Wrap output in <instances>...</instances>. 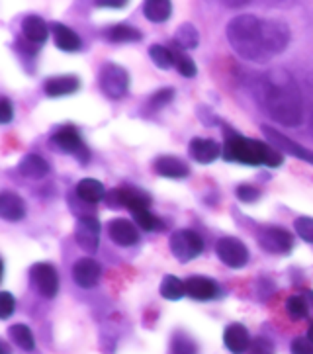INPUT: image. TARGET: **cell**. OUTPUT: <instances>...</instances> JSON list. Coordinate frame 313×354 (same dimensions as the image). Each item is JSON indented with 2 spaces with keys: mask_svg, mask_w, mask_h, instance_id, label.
<instances>
[{
  "mask_svg": "<svg viewBox=\"0 0 313 354\" xmlns=\"http://www.w3.org/2000/svg\"><path fill=\"white\" fill-rule=\"evenodd\" d=\"M186 294V284L180 280V278H176V276L169 274L162 278V284H161V296L164 299H171V301H178L180 297Z\"/></svg>",
  "mask_w": 313,
  "mask_h": 354,
  "instance_id": "28",
  "label": "cell"
},
{
  "mask_svg": "<svg viewBox=\"0 0 313 354\" xmlns=\"http://www.w3.org/2000/svg\"><path fill=\"white\" fill-rule=\"evenodd\" d=\"M153 169L157 174L167 178H186L190 174V167L176 157H159L153 162Z\"/></svg>",
  "mask_w": 313,
  "mask_h": 354,
  "instance_id": "20",
  "label": "cell"
},
{
  "mask_svg": "<svg viewBox=\"0 0 313 354\" xmlns=\"http://www.w3.org/2000/svg\"><path fill=\"white\" fill-rule=\"evenodd\" d=\"M174 44L180 49H196L198 44H200V34L192 24H182L176 32Z\"/></svg>",
  "mask_w": 313,
  "mask_h": 354,
  "instance_id": "29",
  "label": "cell"
},
{
  "mask_svg": "<svg viewBox=\"0 0 313 354\" xmlns=\"http://www.w3.org/2000/svg\"><path fill=\"white\" fill-rule=\"evenodd\" d=\"M223 157L227 160L243 162V165H267V167H280L284 160L282 153L276 151L270 143L247 139L229 129L225 131Z\"/></svg>",
  "mask_w": 313,
  "mask_h": 354,
  "instance_id": "3",
  "label": "cell"
},
{
  "mask_svg": "<svg viewBox=\"0 0 313 354\" xmlns=\"http://www.w3.org/2000/svg\"><path fill=\"white\" fill-rule=\"evenodd\" d=\"M53 37H55V46L61 51L73 53V51H79L82 47L81 37L63 24H53Z\"/></svg>",
  "mask_w": 313,
  "mask_h": 354,
  "instance_id": "22",
  "label": "cell"
},
{
  "mask_svg": "<svg viewBox=\"0 0 313 354\" xmlns=\"http://www.w3.org/2000/svg\"><path fill=\"white\" fill-rule=\"evenodd\" d=\"M77 196L86 204H98L106 198L104 184L94 178H82L81 183L77 184Z\"/></svg>",
  "mask_w": 313,
  "mask_h": 354,
  "instance_id": "23",
  "label": "cell"
},
{
  "mask_svg": "<svg viewBox=\"0 0 313 354\" xmlns=\"http://www.w3.org/2000/svg\"><path fill=\"white\" fill-rule=\"evenodd\" d=\"M256 96L276 124L286 127H298L303 120L302 92L298 82L288 71H267L256 84Z\"/></svg>",
  "mask_w": 313,
  "mask_h": 354,
  "instance_id": "1",
  "label": "cell"
},
{
  "mask_svg": "<svg viewBox=\"0 0 313 354\" xmlns=\"http://www.w3.org/2000/svg\"><path fill=\"white\" fill-rule=\"evenodd\" d=\"M184 284L186 294L192 299H198V301H208V299H214L218 296V286L206 276H190Z\"/></svg>",
  "mask_w": 313,
  "mask_h": 354,
  "instance_id": "16",
  "label": "cell"
},
{
  "mask_svg": "<svg viewBox=\"0 0 313 354\" xmlns=\"http://www.w3.org/2000/svg\"><path fill=\"white\" fill-rule=\"evenodd\" d=\"M0 354H10V348L6 343H0Z\"/></svg>",
  "mask_w": 313,
  "mask_h": 354,
  "instance_id": "42",
  "label": "cell"
},
{
  "mask_svg": "<svg viewBox=\"0 0 313 354\" xmlns=\"http://www.w3.org/2000/svg\"><path fill=\"white\" fill-rule=\"evenodd\" d=\"M307 339L313 343V321L310 323V327H307Z\"/></svg>",
  "mask_w": 313,
  "mask_h": 354,
  "instance_id": "43",
  "label": "cell"
},
{
  "mask_svg": "<svg viewBox=\"0 0 313 354\" xmlns=\"http://www.w3.org/2000/svg\"><path fill=\"white\" fill-rule=\"evenodd\" d=\"M53 145L59 149V151H65V153H73V155H88V151L84 147V141L77 133V129L73 127H63L59 129L57 133L51 138Z\"/></svg>",
  "mask_w": 313,
  "mask_h": 354,
  "instance_id": "14",
  "label": "cell"
},
{
  "mask_svg": "<svg viewBox=\"0 0 313 354\" xmlns=\"http://www.w3.org/2000/svg\"><path fill=\"white\" fill-rule=\"evenodd\" d=\"M173 57H174V67L178 69V73L182 75V77H194L198 71H196V65H194V61L188 57V55H184V49H180V47L176 46V44H173Z\"/></svg>",
  "mask_w": 313,
  "mask_h": 354,
  "instance_id": "30",
  "label": "cell"
},
{
  "mask_svg": "<svg viewBox=\"0 0 313 354\" xmlns=\"http://www.w3.org/2000/svg\"><path fill=\"white\" fill-rule=\"evenodd\" d=\"M16 308V301L10 292H0V319H8Z\"/></svg>",
  "mask_w": 313,
  "mask_h": 354,
  "instance_id": "36",
  "label": "cell"
},
{
  "mask_svg": "<svg viewBox=\"0 0 313 354\" xmlns=\"http://www.w3.org/2000/svg\"><path fill=\"white\" fill-rule=\"evenodd\" d=\"M100 88L108 98H124L129 91V73L116 63H108L100 71Z\"/></svg>",
  "mask_w": 313,
  "mask_h": 354,
  "instance_id": "5",
  "label": "cell"
},
{
  "mask_svg": "<svg viewBox=\"0 0 313 354\" xmlns=\"http://www.w3.org/2000/svg\"><path fill=\"white\" fill-rule=\"evenodd\" d=\"M133 219H135V223H137L141 229H145V231H157V229L164 227L161 219L157 216H153L149 209H143V212L133 214Z\"/></svg>",
  "mask_w": 313,
  "mask_h": 354,
  "instance_id": "34",
  "label": "cell"
},
{
  "mask_svg": "<svg viewBox=\"0 0 313 354\" xmlns=\"http://www.w3.org/2000/svg\"><path fill=\"white\" fill-rule=\"evenodd\" d=\"M30 276H32V282H34L35 288H37V292H39L41 296L47 297V299H53V297L57 296L59 276L51 264H34L32 270H30Z\"/></svg>",
  "mask_w": 313,
  "mask_h": 354,
  "instance_id": "9",
  "label": "cell"
},
{
  "mask_svg": "<svg viewBox=\"0 0 313 354\" xmlns=\"http://www.w3.org/2000/svg\"><path fill=\"white\" fill-rule=\"evenodd\" d=\"M227 39L235 53L245 61L267 63L270 61L265 37V20L255 14H239L227 24Z\"/></svg>",
  "mask_w": 313,
  "mask_h": 354,
  "instance_id": "2",
  "label": "cell"
},
{
  "mask_svg": "<svg viewBox=\"0 0 313 354\" xmlns=\"http://www.w3.org/2000/svg\"><path fill=\"white\" fill-rule=\"evenodd\" d=\"M108 233H110V239L114 241L120 247H131V245H137L140 243V231L137 227L128 221V219H112L110 225H108Z\"/></svg>",
  "mask_w": 313,
  "mask_h": 354,
  "instance_id": "13",
  "label": "cell"
},
{
  "mask_svg": "<svg viewBox=\"0 0 313 354\" xmlns=\"http://www.w3.org/2000/svg\"><path fill=\"white\" fill-rule=\"evenodd\" d=\"M81 88V80L75 75H65V77H53L46 80L44 91L49 98H59V96H69Z\"/></svg>",
  "mask_w": 313,
  "mask_h": 354,
  "instance_id": "18",
  "label": "cell"
},
{
  "mask_svg": "<svg viewBox=\"0 0 313 354\" xmlns=\"http://www.w3.org/2000/svg\"><path fill=\"white\" fill-rule=\"evenodd\" d=\"M263 133L267 136V141L270 143V145H274V147L282 149L284 153L294 155V157H298V159H302V160H305V162L313 165V151L302 147V145H298L296 141H292L290 138L282 136V133H280V131H276L274 127L263 126Z\"/></svg>",
  "mask_w": 313,
  "mask_h": 354,
  "instance_id": "11",
  "label": "cell"
},
{
  "mask_svg": "<svg viewBox=\"0 0 313 354\" xmlns=\"http://www.w3.org/2000/svg\"><path fill=\"white\" fill-rule=\"evenodd\" d=\"M286 311L290 315L292 319L302 321L307 317V311H310V306L305 301V297L302 296H290L288 301H286Z\"/></svg>",
  "mask_w": 313,
  "mask_h": 354,
  "instance_id": "32",
  "label": "cell"
},
{
  "mask_svg": "<svg viewBox=\"0 0 313 354\" xmlns=\"http://www.w3.org/2000/svg\"><path fill=\"white\" fill-rule=\"evenodd\" d=\"M100 274H102L100 264L96 263L94 259H88V257L79 259L73 266V280H75V284L81 286L84 290H91V288L98 284Z\"/></svg>",
  "mask_w": 313,
  "mask_h": 354,
  "instance_id": "12",
  "label": "cell"
},
{
  "mask_svg": "<svg viewBox=\"0 0 313 354\" xmlns=\"http://www.w3.org/2000/svg\"><path fill=\"white\" fill-rule=\"evenodd\" d=\"M8 335H10L12 341L18 344L22 351H26V353H32V351H35L34 333H32V329H30L28 325H23V323H16V325H12L10 329H8Z\"/></svg>",
  "mask_w": 313,
  "mask_h": 354,
  "instance_id": "26",
  "label": "cell"
},
{
  "mask_svg": "<svg viewBox=\"0 0 313 354\" xmlns=\"http://www.w3.org/2000/svg\"><path fill=\"white\" fill-rule=\"evenodd\" d=\"M0 216L6 221H20L26 216V204L18 194L14 192H2L0 194Z\"/></svg>",
  "mask_w": 313,
  "mask_h": 354,
  "instance_id": "19",
  "label": "cell"
},
{
  "mask_svg": "<svg viewBox=\"0 0 313 354\" xmlns=\"http://www.w3.org/2000/svg\"><path fill=\"white\" fill-rule=\"evenodd\" d=\"M223 344L233 354H245L251 346V337L241 323H231L223 333Z\"/></svg>",
  "mask_w": 313,
  "mask_h": 354,
  "instance_id": "15",
  "label": "cell"
},
{
  "mask_svg": "<svg viewBox=\"0 0 313 354\" xmlns=\"http://www.w3.org/2000/svg\"><path fill=\"white\" fill-rule=\"evenodd\" d=\"M23 37L32 44H44L49 35V28L47 24L39 18V16H28L22 22Z\"/></svg>",
  "mask_w": 313,
  "mask_h": 354,
  "instance_id": "24",
  "label": "cell"
},
{
  "mask_svg": "<svg viewBox=\"0 0 313 354\" xmlns=\"http://www.w3.org/2000/svg\"><path fill=\"white\" fill-rule=\"evenodd\" d=\"M143 14L149 22H167L173 14V4L169 0H147L143 4Z\"/></svg>",
  "mask_w": 313,
  "mask_h": 354,
  "instance_id": "25",
  "label": "cell"
},
{
  "mask_svg": "<svg viewBox=\"0 0 313 354\" xmlns=\"http://www.w3.org/2000/svg\"><path fill=\"white\" fill-rule=\"evenodd\" d=\"M237 198L241 202H255V200L260 198V192H258V188L251 186V184H243V186L237 188Z\"/></svg>",
  "mask_w": 313,
  "mask_h": 354,
  "instance_id": "38",
  "label": "cell"
},
{
  "mask_svg": "<svg viewBox=\"0 0 313 354\" xmlns=\"http://www.w3.org/2000/svg\"><path fill=\"white\" fill-rule=\"evenodd\" d=\"M106 37L110 41H116V44H131V41H140L143 35L137 28H131L128 24H117V26L108 30Z\"/></svg>",
  "mask_w": 313,
  "mask_h": 354,
  "instance_id": "27",
  "label": "cell"
},
{
  "mask_svg": "<svg viewBox=\"0 0 313 354\" xmlns=\"http://www.w3.org/2000/svg\"><path fill=\"white\" fill-rule=\"evenodd\" d=\"M169 247L171 252L176 261L180 263H188V261H194L196 257L202 254L204 251V241L198 235L196 231L192 229H180L171 235L169 239Z\"/></svg>",
  "mask_w": 313,
  "mask_h": 354,
  "instance_id": "4",
  "label": "cell"
},
{
  "mask_svg": "<svg viewBox=\"0 0 313 354\" xmlns=\"http://www.w3.org/2000/svg\"><path fill=\"white\" fill-rule=\"evenodd\" d=\"M12 115H14V108L8 98H2L0 102V124H10Z\"/></svg>",
  "mask_w": 313,
  "mask_h": 354,
  "instance_id": "40",
  "label": "cell"
},
{
  "mask_svg": "<svg viewBox=\"0 0 313 354\" xmlns=\"http://www.w3.org/2000/svg\"><path fill=\"white\" fill-rule=\"evenodd\" d=\"M292 354H313V343L310 339L298 337L292 341Z\"/></svg>",
  "mask_w": 313,
  "mask_h": 354,
  "instance_id": "39",
  "label": "cell"
},
{
  "mask_svg": "<svg viewBox=\"0 0 313 354\" xmlns=\"http://www.w3.org/2000/svg\"><path fill=\"white\" fill-rule=\"evenodd\" d=\"M258 243L263 249L276 254H288L294 249V235L284 227H265L258 235Z\"/></svg>",
  "mask_w": 313,
  "mask_h": 354,
  "instance_id": "8",
  "label": "cell"
},
{
  "mask_svg": "<svg viewBox=\"0 0 313 354\" xmlns=\"http://www.w3.org/2000/svg\"><path fill=\"white\" fill-rule=\"evenodd\" d=\"M216 254L229 268H243L249 263V249L235 237H223L216 243Z\"/></svg>",
  "mask_w": 313,
  "mask_h": 354,
  "instance_id": "7",
  "label": "cell"
},
{
  "mask_svg": "<svg viewBox=\"0 0 313 354\" xmlns=\"http://www.w3.org/2000/svg\"><path fill=\"white\" fill-rule=\"evenodd\" d=\"M173 98H174L173 88H161V91H157L155 94H153L149 104H151L153 108H161V106H164V104L171 102Z\"/></svg>",
  "mask_w": 313,
  "mask_h": 354,
  "instance_id": "37",
  "label": "cell"
},
{
  "mask_svg": "<svg viewBox=\"0 0 313 354\" xmlns=\"http://www.w3.org/2000/svg\"><path fill=\"white\" fill-rule=\"evenodd\" d=\"M294 227H296V233L305 243H312L313 245V217H298L294 221Z\"/></svg>",
  "mask_w": 313,
  "mask_h": 354,
  "instance_id": "35",
  "label": "cell"
},
{
  "mask_svg": "<svg viewBox=\"0 0 313 354\" xmlns=\"http://www.w3.org/2000/svg\"><path fill=\"white\" fill-rule=\"evenodd\" d=\"M149 57L153 59V63L159 67V69H171L174 65L173 51L164 46H151L149 47Z\"/></svg>",
  "mask_w": 313,
  "mask_h": 354,
  "instance_id": "31",
  "label": "cell"
},
{
  "mask_svg": "<svg viewBox=\"0 0 313 354\" xmlns=\"http://www.w3.org/2000/svg\"><path fill=\"white\" fill-rule=\"evenodd\" d=\"M18 172L26 176V178H32V180H39L44 178L47 172H49V165L44 157L39 155H26L20 165H18Z\"/></svg>",
  "mask_w": 313,
  "mask_h": 354,
  "instance_id": "21",
  "label": "cell"
},
{
  "mask_svg": "<svg viewBox=\"0 0 313 354\" xmlns=\"http://www.w3.org/2000/svg\"><path fill=\"white\" fill-rule=\"evenodd\" d=\"M190 153H192V157L198 162L209 165V162H214L216 159H220V155L223 153V147H221L218 141H214V139L196 138L192 139V143H190Z\"/></svg>",
  "mask_w": 313,
  "mask_h": 354,
  "instance_id": "17",
  "label": "cell"
},
{
  "mask_svg": "<svg viewBox=\"0 0 313 354\" xmlns=\"http://www.w3.org/2000/svg\"><path fill=\"white\" fill-rule=\"evenodd\" d=\"M77 243L81 245L84 251L93 252L98 249V239H100V221L93 214L79 217L77 225Z\"/></svg>",
  "mask_w": 313,
  "mask_h": 354,
  "instance_id": "10",
  "label": "cell"
},
{
  "mask_svg": "<svg viewBox=\"0 0 313 354\" xmlns=\"http://www.w3.org/2000/svg\"><path fill=\"white\" fill-rule=\"evenodd\" d=\"M106 202H108V206H126L131 214H137V212H143V209H149L151 196L145 194L143 190L133 188V186H122L110 196H106Z\"/></svg>",
  "mask_w": 313,
  "mask_h": 354,
  "instance_id": "6",
  "label": "cell"
},
{
  "mask_svg": "<svg viewBox=\"0 0 313 354\" xmlns=\"http://www.w3.org/2000/svg\"><path fill=\"white\" fill-rule=\"evenodd\" d=\"M305 296L310 297V304L313 306V292H312V290H310V292H305Z\"/></svg>",
  "mask_w": 313,
  "mask_h": 354,
  "instance_id": "44",
  "label": "cell"
},
{
  "mask_svg": "<svg viewBox=\"0 0 313 354\" xmlns=\"http://www.w3.org/2000/svg\"><path fill=\"white\" fill-rule=\"evenodd\" d=\"M96 6H100V8H124V6H128V2H106V0H100V2H96Z\"/></svg>",
  "mask_w": 313,
  "mask_h": 354,
  "instance_id": "41",
  "label": "cell"
},
{
  "mask_svg": "<svg viewBox=\"0 0 313 354\" xmlns=\"http://www.w3.org/2000/svg\"><path fill=\"white\" fill-rule=\"evenodd\" d=\"M171 353L173 354H198L196 343L184 335V333H176L173 337V344H171Z\"/></svg>",
  "mask_w": 313,
  "mask_h": 354,
  "instance_id": "33",
  "label": "cell"
}]
</instances>
